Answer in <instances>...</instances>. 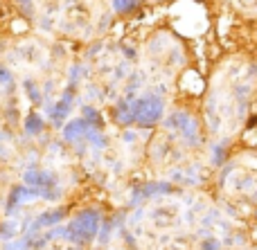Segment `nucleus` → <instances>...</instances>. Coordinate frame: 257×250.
Returning a JSON list of instances; mask_svg holds the SVG:
<instances>
[{"instance_id":"f257e3e1","label":"nucleus","mask_w":257,"mask_h":250,"mask_svg":"<svg viewBox=\"0 0 257 250\" xmlns=\"http://www.w3.org/2000/svg\"><path fill=\"white\" fill-rule=\"evenodd\" d=\"M131 115H133V124H154V122L160 120L163 115V102L154 95H147V97H140L138 102L131 104Z\"/></svg>"},{"instance_id":"f03ea898","label":"nucleus","mask_w":257,"mask_h":250,"mask_svg":"<svg viewBox=\"0 0 257 250\" xmlns=\"http://www.w3.org/2000/svg\"><path fill=\"white\" fill-rule=\"evenodd\" d=\"M181 88L190 95H201L203 93V79H201V75L196 70H187L181 77Z\"/></svg>"},{"instance_id":"7ed1b4c3","label":"nucleus","mask_w":257,"mask_h":250,"mask_svg":"<svg viewBox=\"0 0 257 250\" xmlns=\"http://www.w3.org/2000/svg\"><path fill=\"white\" fill-rule=\"evenodd\" d=\"M138 0H113V7H115L117 14H131L136 9Z\"/></svg>"},{"instance_id":"20e7f679","label":"nucleus","mask_w":257,"mask_h":250,"mask_svg":"<svg viewBox=\"0 0 257 250\" xmlns=\"http://www.w3.org/2000/svg\"><path fill=\"white\" fill-rule=\"evenodd\" d=\"M14 3H21V5H27V7H30V0H14Z\"/></svg>"}]
</instances>
